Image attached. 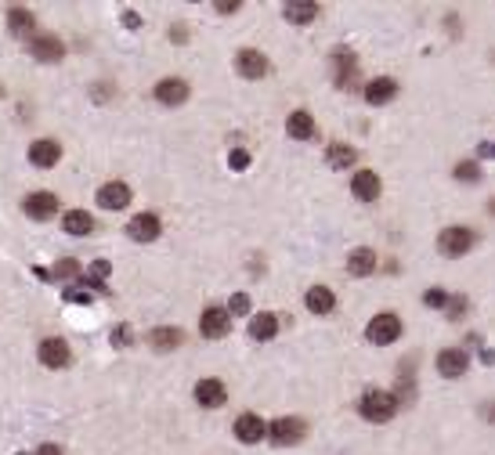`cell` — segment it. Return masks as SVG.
<instances>
[{"label": "cell", "instance_id": "6da1fadb", "mask_svg": "<svg viewBox=\"0 0 495 455\" xmlns=\"http://www.w3.org/2000/svg\"><path fill=\"white\" fill-rule=\"evenodd\" d=\"M398 394L394 390H365L362 394V402H358V412L369 419V423H387V419H394V412H398Z\"/></svg>", "mask_w": 495, "mask_h": 455}, {"label": "cell", "instance_id": "7a4b0ae2", "mask_svg": "<svg viewBox=\"0 0 495 455\" xmlns=\"http://www.w3.org/2000/svg\"><path fill=\"white\" fill-rule=\"evenodd\" d=\"M365 336H369V344H376V347H387V344H394V339L402 336V318H398V315H391V311H383V315L369 318V325H365Z\"/></svg>", "mask_w": 495, "mask_h": 455}, {"label": "cell", "instance_id": "3957f363", "mask_svg": "<svg viewBox=\"0 0 495 455\" xmlns=\"http://www.w3.org/2000/svg\"><path fill=\"white\" fill-rule=\"evenodd\" d=\"M304 434H307V423L297 419V416H282V419H275V423L267 426V441H271L275 448H290V444H297Z\"/></svg>", "mask_w": 495, "mask_h": 455}, {"label": "cell", "instance_id": "277c9868", "mask_svg": "<svg viewBox=\"0 0 495 455\" xmlns=\"http://www.w3.org/2000/svg\"><path fill=\"white\" fill-rule=\"evenodd\" d=\"M474 242H477V232H470V228H445L442 235H437V250H442L445 257H463V253H470L474 250Z\"/></svg>", "mask_w": 495, "mask_h": 455}, {"label": "cell", "instance_id": "5b68a950", "mask_svg": "<svg viewBox=\"0 0 495 455\" xmlns=\"http://www.w3.org/2000/svg\"><path fill=\"white\" fill-rule=\"evenodd\" d=\"M199 329H203V336H210V339L228 336V329H232V311H228V307H206L203 318H199Z\"/></svg>", "mask_w": 495, "mask_h": 455}, {"label": "cell", "instance_id": "8992f818", "mask_svg": "<svg viewBox=\"0 0 495 455\" xmlns=\"http://www.w3.org/2000/svg\"><path fill=\"white\" fill-rule=\"evenodd\" d=\"M235 69H239V76H246V80H260V76H267V73H271V62L264 58L260 51L246 47V51H239V54H235Z\"/></svg>", "mask_w": 495, "mask_h": 455}, {"label": "cell", "instance_id": "52a82bcc", "mask_svg": "<svg viewBox=\"0 0 495 455\" xmlns=\"http://www.w3.org/2000/svg\"><path fill=\"white\" fill-rule=\"evenodd\" d=\"M40 365H47V369H66L69 365V344H66V339H58V336H54V339H44V344H40Z\"/></svg>", "mask_w": 495, "mask_h": 455}, {"label": "cell", "instance_id": "ba28073f", "mask_svg": "<svg viewBox=\"0 0 495 455\" xmlns=\"http://www.w3.org/2000/svg\"><path fill=\"white\" fill-rule=\"evenodd\" d=\"M466 369H470V354L459 351V347H449V351L437 354V372H442L445 379H459Z\"/></svg>", "mask_w": 495, "mask_h": 455}, {"label": "cell", "instance_id": "9c48e42d", "mask_svg": "<svg viewBox=\"0 0 495 455\" xmlns=\"http://www.w3.org/2000/svg\"><path fill=\"white\" fill-rule=\"evenodd\" d=\"M195 402H199L203 409H221V405L228 402V390H225L221 379H199V383H195Z\"/></svg>", "mask_w": 495, "mask_h": 455}, {"label": "cell", "instance_id": "30bf717a", "mask_svg": "<svg viewBox=\"0 0 495 455\" xmlns=\"http://www.w3.org/2000/svg\"><path fill=\"white\" fill-rule=\"evenodd\" d=\"M98 206H101V210H123V206H131V188H127L123 181L101 185V188H98Z\"/></svg>", "mask_w": 495, "mask_h": 455}, {"label": "cell", "instance_id": "8fae6325", "mask_svg": "<svg viewBox=\"0 0 495 455\" xmlns=\"http://www.w3.org/2000/svg\"><path fill=\"white\" fill-rule=\"evenodd\" d=\"M22 210H26L33 220H47V217L58 213V195H51V192H33V195L22 203Z\"/></svg>", "mask_w": 495, "mask_h": 455}, {"label": "cell", "instance_id": "7c38bea8", "mask_svg": "<svg viewBox=\"0 0 495 455\" xmlns=\"http://www.w3.org/2000/svg\"><path fill=\"white\" fill-rule=\"evenodd\" d=\"M235 437H239L243 444H257V441H264V437H267V426H264V419H260V416L243 412V416L235 419Z\"/></svg>", "mask_w": 495, "mask_h": 455}, {"label": "cell", "instance_id": "4fadbf2b", "mask_svg": "<svg viewBox=\"0 0 495 455\" xmlns=\"http://www.w3.org/2000/svg\"><path fill=\"white\" fill-rule=\"evenodd\" d=\"M127 235H131L134 242H152V239H159V217H155V213H138V217L127 224Z\"/></svg>", "mask_w": 495, "mask_h": 455}, {"label": "cell", "instance_id": "5bb4252c", "mask_svg": "<svg viewBox=\"0 0 495 455\" xmlns=\"http://www.w3.org/2000/svg\"><path fill=\"white\" fill-rule=\"evenodd\" d=\"M29 159H33V166H40V170H51L54 163L62 159V145H58V141H51V138H44V141H33V148H29Z\"/></svg>", "mask_w": 495, "mask_h": 455}, {"label": "cell", "instance_id": "9a60e30c", "mask_svg": "<svg viewBox=\"0 0 495 455\" xmlns=\"http://www.w3.org/2000/svg\"><path fill=\"white\" fill-rule=\"evenodd\" d=\"M379 174H372V170H358L354 174V181H351V192H354V199H362V203H372V199H379Z\"/></svg>", "mask_w": 495, "mask_h": 455}, {"label": "cell", "instance_id": "2e32d148", "mask_svg": "<svg viewBox=\"0 0 495 455\" xmlns=\"http://www.w3.org/2000/svg\"><path fill=\"white\" fill-rule=\"evenodd\" d=\"M29 51H33V58H40V62H58L62 54H66V47H62L58 36H33L29 40Z\"/></svg>", "mask_w": 495, "mask_h": 455}, {"label": "cell", "instance_id": "e0dca14e", "mask_svg": "<svg viewBox=\"0 0 495 455\" xmlns=\"http://www.w3.org/2000/svg\"><path fill=\"white\" fill-rule=\"evenodd\" d=\"M394 94H398V83L391 76H376V80L365 83V101L369 105H387Z\"/></svg>", "mask_w": 495, "mask_h": 455}, {"label": "cell", "instance_id": "ac0fdd59", "mask_svg": "<svg viewBox=\"0 0 495 455\" xmlns=\"http://www.w3.org/2000/svg\"><path fill=\"white\" fill-rule=\"evenodd\" d=\"M155 101H163V105H181V101H188V83L185 80H159L155 83Z\"/></svg>", "mask_w": 495, "mask_h": 455}, {"label": "cell", "instance_id": "d6986e66", "mask_svg": "<svg viewBox=\"0 0 495 455\" xmlns=\"http://www.w3.org/2000/svg\"><path fill=\"white\" fill-rule=\"evenodd\" d=\"M304 304H307L311 315H329V311L337 307V297H333V290H329V286H311L307 297H304Z\"/></svg>", "mask_w": 495, "mask_h": 455}, {"label": "cell", "instance_id": "ffe728a7", "mask_svg": "<svg viewBox=\"0 0 495 455\" xmlns=\"http://www.w3.org/2000/svg\"><path fill=\"white\" fill-rule=\"evenodd\" d=\"M181 339H185V332L174 329V325H159V329L148 332V344L155 351H174V347H181Z\"/></svg>", "mask_w": 495, "mask_h": 455}, {"label": "cell", "instance_id": "44dd1931", "mask_svg": "<svg viewBox=\"0 0 495 455\" xmlns=\"http://www.w3.org/2000/svg\"><path fill=\"white\" fill-rule=\"evenodd\" d=\"M282 15H286V22L307 26V22H315V15H318V4H311V0H290V4L282 8Z\"/></svg>", "mask_w": 495, "mask_h": 455}, {"label": "cell", "instance_id": "7402d4cb", "mask_svg": "<svg viewBox=\"0 0 495 455\" xmlns=\"http://www.w3.org/2000/svg\"><path fill=\"white\" fill-rule=\"evenodd\" d=\"M286 131H290V138H297V141H307V138H315V120H311V112L297 108L293 116L286 120Z\"/></svg>", "mask_w": 495, "mask_h": 455}, {"label": "cell", "instance_id": "603a6c76", "mask_svg": "<svg viewBox=\"0 0 495 455\" xmlns=\"http://www.w3.org/2000/svg\"><path fill=\"white\" fill-rule=\"evenodd\" d=\"M372 267H376V253H372L369 246H358V250L347 257V271H351L354 278H365V275H372Z\"/></svg>", "mask_w": 495, "mask_h": 455}, {"label": "cell", "instance_id": "cb8c5ba5", "mask_svg": "<svg viewBox=\"0 0 495 455\" xmlns=\"http://www.w3.org/2000/svg\"><path fill=\"white\" fill-rule=\"evenodd\" d=\"M62 228L69 235H91L94 232V217L87 213V210H69L66 217H62Z\"/></svg>", "mask_w": 495, "mask_h": 455}, {"label": "cell", "instance_id": "d4e9b609", "mask_svg": "<svg viewBox=\"0 0 495 455\" xmlns=\"http://www.w3.org/2000/svg\"><path fill=\"white\" fill-rule=\"evenodd\" d=\"M275 332H279V318H275L271 311H264V315H253V318H250V336H253V339H260V344H264V339H271Z\"/></svg>", "mask_w": 495, "mask_h": 455}, {"label": "cell", "instance_id": "484cf974", "mask_svg": "<svg viewBox=\"0 0 495 455\" xmlns=\"http://www.w3.org/2000/svg\"><path fill=\"white\" fill-rule=\"evenodd\" d=\"M337 83L340 87H351V80H354V73H358V58L351 51H337Z\"/></svg>", "mask_w": 495, "mask_h": 455}, {"label": "cell", "instance_id": "4316f807", "mask_svg": "<svg viewBox=\"0 0 495 455\" xmlns=\"http://www.w3.org/2000/svg\"><path fill=\"white\" fill-rule=\"evenodd\" d=\"M33 26H36L33 11H26V8H11V11H8V29H11L15 36H26V33H33Z\"/></svg>", "mask_w": 495, "mask_h": 455}, {"label": "cell", "instance_id": "83f0119b", "mask_svg": "<svg viewBox=\"0 0 495 455\" xmlns=\"http://www.w3.org/2000/svg\"><path fill=\"white\" fill-rule=\"evenodd\" d=\"M325 159H329V166L344 170V166H351V163L358 159V152H354L351 145H340V141H337V145H329V148H325Z\"/></svg>", "mask_w": 495, "mask_h": 455}, {"label": "cell", "instance_id": "f1b7e54d", "mask_svg": "<svg viewBox=\"0 0 495 455\" xmlns=\"http://www.w3.org/2000/svg\"><path fill=\"white\" fill-rule=\"evenodd\" d=\"M36 275H40V278H47V282H51V278L66 282V278L80 275V264H76V260H58V264H54V271H40V267H36Z\"/></svg>", "mask_w": 495, "mask_h": 455}, {"label": "cell", "instance_id": "f546056e", "mask_svg": "<svg viewBox=\"0 0 495 455\" xmlns=\"http://www.w3.org/2000/svg\"><path fill=\"white\" fill-rule=\"evenodd\" d=\"M452 174H456V181H481V166L474 163V159H463V163H456V170H452Z\"/></svg>", "mask_w": 495, "mask_h": 455}, {"label": "cell", "instance_id": "4dcf8cb0", "mask_svg": "<svg viewBox=\"0 0 495 455\" xmlns=\"http://www.w3.org/2000/svg\"><path fill=\"white\" fill-rule=\"evenodd\" d=\"M108 271H113V264H108V260H94V264L87 267V278L94 282L101 293H105V278H108Z\"/></svg>", "mask_w": 495, "mask_h": 455}, {"label": "cell", "instance_id": "1f68e13d", "mask_svg": "<svg viewBox=\"0 0 495 455\" xmlns=\"http://www.w3.org/2000/svg\"><path fill=\"white\" fill-rule=\"evenodd\" d=\"M423 304H427V307H445V304H449V293H445V290H427V293H423Z\"/></svg>", "mask_w": 495, "mask_h": 455}, {"label": "cell", "instance_id": "d6a6232c", "mask_svg": "<svg viewBox=\"0 0 495 455\" xmlns=\"http://www.w3.org/2000/svg\"><path fill=\"white\" fill-rule=\"evenodd\" d=\"M228 311H232V315H246V311H250V297H246V293H235V297L228 300Z\"/></svg>", "mask_w": 495, "mask_h": 455}, {"label": "cell", "instance_id": "836d02e7", "mask_svg": "<svg viewBox=\"0 0 495 455\" xmlns=\"http://www.w3.org/2000/svg\"><path fill=\"white\" fill-rule=\"evenodd\" d=\"M228 163H232V170H246V166H250V152H246V148H235V152L228 155Z\"/></svg>", "mask_w": 495, "mask_h": 455}, {"label": "cell", "instance_id": "e575fe53", "mask_svg": "<svg viewBox=\"0 0 495 455\" xmlns=\"http://www.w3.org/2000/svg\"><path fill=\"white\" fill-rule=\"evenodd\" d=\"M466 304H470L466 297H452L449 300V318H463L466 315Z\"/></svg>", "mask_w": 495, "mask_h": 455}, {"label": "cell", "instance_id": "d590c367", "mask_svg": "<svg viewBox=\"0 0 495 455\" xmlns=\"http://www.w3.org/2000/svg\"><path fill=\"white\" fill-rule=\"evenodd\" d=\"M66 300L69 304H91V293L87 290H66Z\"/></svg>", "mask_w": 495, "mask_h": 455}, {"label": "cell", "instance_id": "8d00e7d4", "mask_svg": "<svg viewBox=\"0 0 495 455\" xmlns=\"http://www.w3.org/2000/svg\"><path fill=\"white\" fill-rule=\"evenodd\" d=\"M217 11H221V15H232V11H239L243 4H239V0H217V4H213Z\"/></svg>", "mask_w": 495, "mask_h": 455}, {"label": "cell", "instance_id": "74e56055", "mask_svg": "<svg viewBox=\"0 0 495 455\" xmlns=\"http://www.w3.org/2000/svg\"><path fill=\"white\" fill-rule=\"evenodd\" d=\"M113 339H116V344H120V347H127V344H131V339H134V336H131V329H127V325H116V332H113Z\"/></svg>", "mask_w": 495, "mask_h": 455}, {"label": "cell", "instance_id": "f35d334b", "mask_svg": "<svg viewBox=\"0 0 495 455\" xmlns=\"http://www.w3.org/2000/svg\"><path fill=\"white\" fill-rule=\"evenodd\" d=\"M33 455H62V448H58V444H40Z\"/></svg>", "mask_w": 495, "mask_h": 455}, {"label": "cell", "instance_id": "ab89813d", "mask_svg": "<svg viewBox=\"0 0 495 455\" xmlns=\"http://www.w3.org/2000/svg\"><path fill=\"white\" fill-rule=\"evenodd\" d=\"M123 22H127V29H138V26H141V19H138L134 11H123Z\"/></svg>", "mask_w": 495, "mask_h": 455}, {"label": "cell", "instance_id": "60d3db41", "mask_svg": "<svg viewBox=\"0 0 495 455\" xmlns=\"http://www.w3.org/2000/svg\"><path fill=\"white\" fill-rule=\"evenodd\" d=\"M484 416H488V423H495V405H488V409H484Z\"/></svg>", "mask_w": 495, "mask_h": 455}, {"label": "cell", "instance_id": "b9f144b4", "mask_svg": "<svg viewBox=\"0 0 495 455\" xmlns=\"http://www.w3.org/2000/svg\"><path fill=\"white\" fill-rule=\"evenodd\" d=\"M484 152H495V145H484Z\"/></svg>", "mask_w": 495, "mask_h": 455}, {"label": "cell", "instance_id": "7bdbcfd3", "mask_svg": "<svg viewBox=\"0 0 495 455\" xmlns=\"http://www.w3.org/2000/svg\"><path fill=\"white\" fill-rule=\"evenodd\" d=\"M491 213H495V199H491Z\"/></svg>", "mask_w": 495, "mask_h": 455}]
</instances>
